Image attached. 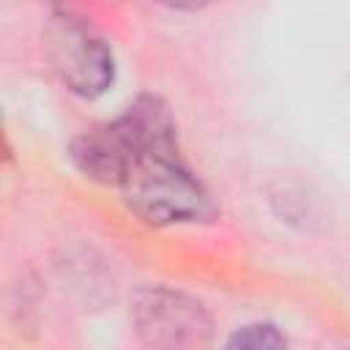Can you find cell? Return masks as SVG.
Listing matches in <instances>:
<instances>
[{"label": "cell", "instance_id": "8992f818", "mask_svg": "<svg viewBox=\"0 0 350 350\" xmlns=\"http://www.w3.org/2000/svg\"><path fill=\"white\" fill-rule=\"evenodd\" d=\"M161 3L178 11H197V8H205L211 0H161Z\"/></svg>", "mask_w": 350, "mask_h": 350}, {"label": "cell", "instance_id": "6da1fadb", "mask_svg": "<svg viewBox=\"0 0 350 350\" xmlns=\"http://www.w3.org/2000/svg\"><path fill=\"white\" fill-rule=\"evenodd\" d=\"M126 205L148 224L205 221L216 213L211 194L178 156L175 137L148 145L120 178Z\"/></svg>", "mask_w": 350, "mask_h": 350}, {"label": "cell", "instance_id": "7a4b0ae2", "mask_svg": "<svg viewBox=\"0 0 350 350\" xmlns=\"http://www.w3.org/2000/svg\"><path fill=\"white\" fill-rule=\"evenodd\" d=\"M164 137H175V123L167 107L156 96H139L126 115L79 134L71 142V161L82 175L118 186L129 164Z\"/></svg>", "mask_w": 350, "mask_h": 350}, {"label": "cell", "instance_id": "3957f363", "mask_svg": "<svg viewBox=\"0 0 350 350\" xmlns=\"http://www.w3.org/2000/svg\"><path fill=\"white\" fill-rule=\"evenodd\" d=\"M46 57L63 85L79 96H98L112 85L115 63L107 41L77 14L60 11L46 27Z\"/></svg>", "mask_w": 350, "mask_h": 350}, {"label": "cell", "instance_id": "52a82bcc", "mask_svg": "<svg viewBox=\"0 0 350 350\" xmlns=\"http://www.w3.org/2000/svg\"><path fill=\"white\" fill-rule=\"evenodd\" d=\"M57 3H66V0H57Z\"/></svg>", "mask_w": 350, "mask_h": 350}, {"label": "cell", "instance_id": "5b68a950", "mask_svg": "<svg viewBox=\"0 0 350 350\" xmlns=\"http://www.w3.org/2000/svg\"><path fill=\"white\" fill-rule=\"evenodd\" d=\"M282 345H284V336L268 323L246 325L243 331H238L230 339V347H254V350H260V347H282Z\"/></svg>", "mask_w": 350, "mask_h": 350}, {"label": "cell", "instance_id": "277c9868", "mask_svg": "<svg viewBox=\"0 0 350 350\" xmlns=\"http://www.w3.org/2000/svg\"><path fill=\"white\" fill-rule=\"evenodd\" d=\"M131 317L137 334L150 347H205L211 342V314L183 293L150 287L137 293Z\"/></svg>", "mask_w": 350, "mask_h": 350}]
</instances>
